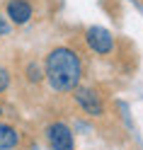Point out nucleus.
I'll list each match as a JSON object with an SVG mask.
<instances>
[{
    "instance_id": "1",
    "label": "nucleus",
    "mask_w": 143,
    "mask_h": 150,
    "mask_svg": "<svg viewBox=\"0 0 143 150\" xmlns=\"http://www.w3.org/2000/svg\"><path fill=\"white\" fill-rule=\"evenodd\" d=\"M44 80L53 92H73L83 80V58L70 46H56L44 58Z\"/></svg>"
},
{
    "instance_id": "2",
    "label": "nucleus",
    "mask_w": 143,
    "mask_h": 150,
    "mask_svg": "<svg viewBox=\"0 0 143 150\" xmlns=\"http://www.w3.org/2000/svg\"><path fill=\"white\" fill-rule=\"evenodd\" d=\"M73 92H75L73 99L83 114H88V116H102L104 114V99L95 87H75Z\"/></svg>"
},
{
    "instance_id": "3",
    "label": "nucleus",
    "mask_w": 143,
    "mask_h": 150,
    "mask_svg": "<svg viewBox=\"0 0 143 150\" xmlns=\"http://www.w3.org/2000/svg\"><path fill=\"white\" fill-rule=\"evenodd\" d=\"M85 44H88V49L97 56H109L114 51V36L109 29H104V27H90L88 32H85Z\"/></svg>"
},
{
    "instance_id": "4",
    "label": "nucleus",
    "mask_w": 143,
    "mask_h": 150,
    "mask_svg": "<svg viewBox=\"0 0 143 150\" xmlns=\"http://www.w3.org/2000/svg\"><path fill=\"white\" fill-rule=\"evenodd\" d=\"M46 140H49L51 150H75L73 131L63 121H53V124L46 126Z\"/></svg>"
},
{
    "instance_id": "5",
    "label": "nucleus",
    "mask_w": 143,
    "mask_h": 150,
    "mask_svg": "<svg viewBox=\"0 0 143 150\" xmlns=\"http://www.w3.org/2000/svg\"><path fill=\"white\" fill-rule=\"evenodd\" d=\"M5 15L12 24H27L34 15V7L29 0H7L5 5Z\"/></svg>"
},
{
    "instance_id": "6",
    "label": "nucleus",
    "mask_w": 143,
    "mask_h": 150,
    "mask_svg": "<svg viewBox=\"0 0 143 150\" xmlns=\"http://www.w3.org/2000/svg\"><path fill=\"white\" fill-rule=\"evenodd\" d=\"M22 140V133L10 124H0V150H15Z\"/></svg>"
},
{
    "instance_id": "7",
    "label": "nucleus",
    "mask_w": 143,
    "mask_h": 150,
    "mask_svg": "<svg viewBox=\"0 0 143 150\" xmlns=\"http://www.w3.org/2000/svg\"><path fill=\"white\" fill-rule=\"evenodd\" d=\"M24 78L29 80L32 85H39V82L44 80V68L36 61H29V63L24 65Z\"/></svg>"
},
{
    "instance_id": "8",
    "label": "nucleus",
    "mask_w": 143,
    "mask_h": 150,
    "mask_svg": "<svg viewBox=\"0 0 143 150\" xmlns=\"http://www.w3.org/2000/svg\"><path fill=\"white\" fill-rule=\"evenodd\" d=\"M7 87H10V70L0 65V95L7 92Z\"/></svg>"
},
{
    "instance_id": "9",
    "label": "nucleus",
    "mask_w": 143,
    "mask_h": 150,
    "mask_svg": "<svg viewBox=\"0 0 143 150\" xmlns=\"http://www.w3.org/2000/svg\"><path fill=\"white\" fill-rule=\"evenodd\" d=\"M7 32H10V22H5L3 17H0V36H5Z\"/></svg>"
},
{
    "instance_id": "10",
    "label": "nucleus",
    "mask_w": 143,
    "mask_h": 150,
    "mask_svg": "<svg viewBox=\"0 0 143 150\" xmlns=\"http://www.w3.org/2000/svg\"><path fill=\"white\" fill-rule=\"evenodd\" d=\"M0 119H3V104H0Z\"/></svg>"
}]
</instances>
